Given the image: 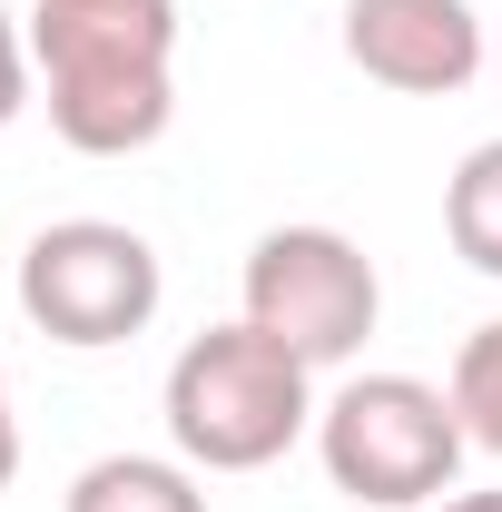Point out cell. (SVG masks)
Instances as JSON below:
<instances>
[{"label":"cell","mask_w":502,"mask_h":512,"mask_svg":"<svg viewBox=\"0 0 502 512\" xmlns=\"http://www.w3.org/2000/svg\"><path fill=\"white\" fill-rule=\"evenodd\" d=\"M178 0H40L30 69L50 89V128L79 158H128L178 119Z\"/></svg>","instance_id":"6da1fadb"},{"label":"cell","mask_w":502,"mask_h":512,"mask_svg":"<svg viewBox=\"0 0 502 512\" xmlns=\"http://www.w3.org/2000/svg\"><path fill=\"white\" fill-rule=\"evenodd\" d=\"M296 434H315V365L296 345H276L247 316L178 345V365H168V444L197 473H256Z\"/></svg>","instance_id":"7a4b0ae2"},{"label":"cell","mask_w":502,"mask_h":512,"mask_svg":"<svg viewBox=\"0 0 502 512\" xmlns=\"http://www.w3.org/2000/svg\"><path fill=\"white\" fill-rule=\"evenodd\" d=\"M463 414L453 394L424 375H355L315 404V453H325V483L345 503H375V512H414L443 503L453 473H463Z\"/></svg>","instance_id":"3957f363"},{"label":"cell","mask_w":502,"mask_h":512,"mask_svg":"<svg viewBox=\"0 0 502 512\" xmlns=\"http://www.w3.org/2000/svg\"><path fill=\"white\" fill-rule=\"evenodd\" d=\"M158 296H168L158 247L119 217H60L20 247V316L50 345H79V355L128 345V335H148Z\"/></svg>","instance_id":"277c9868"},{"label":"cell","mask_w":502,"mask_h":512,"mask_svg":"<svg viewBox=\"0 0 502 512\" xmlns=\"http://www.w3.org/2000/svg\"><path fill=\"white\" fill-rule=\"evenodd\" d=\"M384 316V276L345 227H266L247 247V325L296 345L306 365H345Z\"/></svg>","instance_id":"5b68a950"},{"label":"cell","mask_w":502,"mask_h":512,"mask_svg":"<svg viewBox=\"0 0 502 512\" xmlns=\"http://www.w3.org/2000/svg\"><path fill=\"white\" fill-rule=\"evenodd\" d=\"M345 60L375 89L453 99L483 69V10L473 0H345Z\"/></svg>","instance_id":"8992f818"},{"label":"cell","mask_w":502,"mask_h":512,"mask_svg":"<svg viewBox=\"0 0 502 512\" xmlns=\"http://www.w3.org/2000/svg\"><path fill=\"white\" fill-rule=\"evenodd\" d=\"M60 512H207L197 463H158V453H99Z\"/></svg>","instance_id":"52a82bcc"},{"label":"cell","mask_w":502,"mask_h":512,"mask_svg":"<svg viewBox=\"0 0 502 512\" xmlns=\"http://www.w3.org/2000/svg\"><path fill=\"white\" fill-rule=\"evenodd\" d=\"M443 237L473 276H502V138H483L453 178H443Z\"/></svg>","instance_id":"ba28073f"},{"label":"cell","mask_w":502,"mask_h":512,"mask_svg":"<svg viewBox=\"0 0 502 512\" xmlns=\"http://www.w3.org/2000/svg\"><path fill=\"white\" fill-rule=\"evenodd\" d=\"M453 414H463V434L483 453H502V325H473L463 335V355H453Z\"/></svg>","instance_id":"9c48e42d"},{"label":"cell","mask_w":502,"mask_h":512,"mask_svg":"<svg viewBox=\"0 0 502 512\" xmlns=\"http://www.w3.org/2000/svg\"><path fill=\"white\" fill-rule=\"evenodd\" d=\"M30 109V40L10 30V10H0V128Z\"/></svg>","instance_id":"30bf717a"},{"label":"cell","mask_w":502,"mask_h":512,"mask_svg":"<svg viewBox=\"0 0 502 512\" xmlns=\"http://www.w3.org/2000/svg\"><path fill=\"white\" fill-rule=\"evenodd\" d=\"M10 473H20V414H10V365H0V493H10Z\"/></svg>","instance_id":"8fae6325"},{"label":"cell","mask_w":502,"mask_h":512,"mask_svg":"<svg viewBox=\"0 0 502 512\" xmlns=\"http://www.w3.org/2000/svg\"><path fill=\"white\" fill-rule=\"evenodd\" d=\"M443 512H502V493H453Z\"/></svg>","instance_id":"7c38bea8"}]
</instances>
